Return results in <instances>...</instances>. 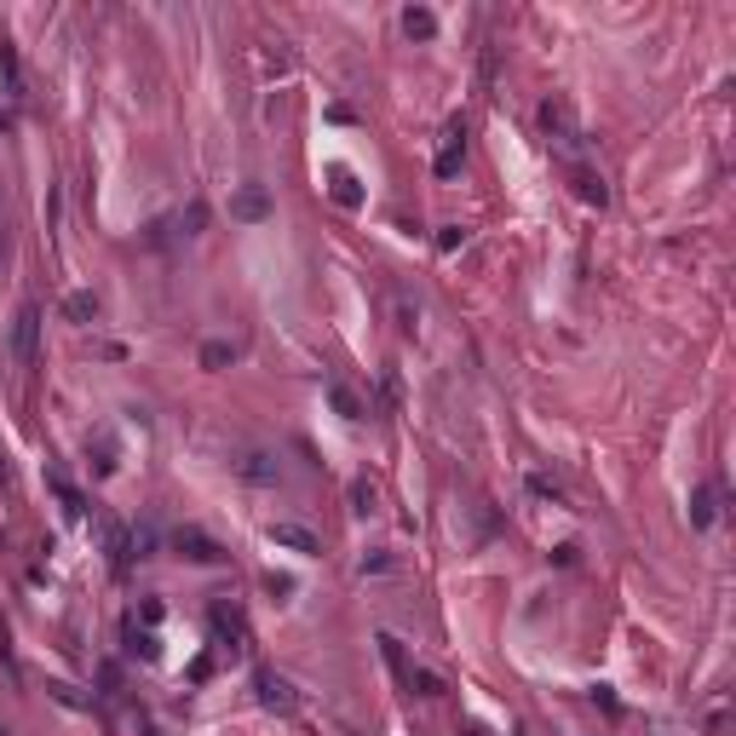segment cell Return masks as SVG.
<instances>
[{"label": "cell", "mask_w": 736, "mask_h": 736, "mask_svg": "<svg viewBox=\"0 0 736 736\" xmlns=\"http://www.w3.org/2000/svg\"><path fill=\"white\" fill-rule=\"evenodd\" d=\"M271 541L277 547H294V553H317V535L299 529V524H271Z\"/></svg>", "instance_id": "1"}, {"label": "cell", "mask_w": 736, "mask_h": 736, "mask_svg": "<svg viewBox=\"0 0 736 736\" xmlns=\"http://www.w3.org/2000/svg\"><path fill=\"white\" fill-rule=\"evenodd\" d=\"M404 29H409V36H431V12H409Z\"/></svg>", "instance_id": "3"}, {"label": "cell", "mask_w": 736, "mask_h": 736, "mask_svg": "<svg viewBox=\"0 0 736 736\" xmlns=\"http://www.w3.org/2000/svg\"><path fill=\"white\" fill-rule=\"evenodd\" d=\"M12 346H18V362H29V351H36V311H23V317H18Z\"/></svg>", "instance_id": "2"}]
</instances>
